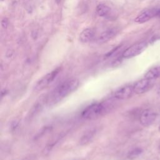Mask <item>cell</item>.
Returning a JSON list of instances; mask_svg holds the SVG:
<instances>
[{
  "mask_svg": "<svg viewBox=\"0 0 160 160\" xmlns=\"http://www.w3.org/2000/svg\"><path fill=\"white\" fill-rule=\"evenodd\" d=\"M156 113L151 109L143 110L139 116V122L144 126H149L154 123L156 119Z\"/></svg>",
  "mask_w": 160,
  "mask_h": 160,
  "instance_id": "cell-7",
  "label": "cell"
},
{
  "mask_svg": "<svg viewBox=\"0 0 160 160\" xmlns=\"http://www.w3.org/2000/svg\"><path fill=\"white\" fill-rule=\"evenodd\" d=\"M97 133V129L96 128H91L86 131L81 137L79 141V144L81 146H84L89 144L94 138Z\"/></svg>",
  "mask_w": 160,
  "mask_h": 160,
  "instance_id": "cell-10",
  "label": "cell"
},
{
  "mask_svg": "<svg viewBox=\"0 0 160 160\" xmlns=\"http://www.w3.org/2000/svg\"><path fill=\"white\" fill-rule=\"evenodd\" d=\"M159 77H160V66L152 68L144 75L145 78L152 81H155Z\"/></svg>",
  "mask_w": 160,
  "mask_h": 160,
  "instance_id": "cell-12",
  "label": "cell"
},
{
  "mask_svg": "<svg viewBox=\"0 0 160 160\" xmlns=\"http://www.w3.org/2000/svg\"><path fill=\"white\" fill-rule=\"evenodd\" d=\"M60 1H61V0H56V1H57V2H58V3H59V2H60Z\"/></svg>",
  "mask_w": 160,
  "mask_h": 160,
  "instance_id": "cell-17",
  "label": "cell"
},
{
  "mask_svg": "<svg viewBox=\"0 0 160 160\" xmlns=\"http://www.w3.org/2000/svg\"><path fill=\"white\" fill-rule=\"evenodd\" d=\"M60 71L59 68H57L51 72L46 74L42 77L34 85V90L35 91H41L48 86L57 77Z\"/></svg>",
  "mask_w": 160,
  "mask_h": 160,
  "instance_id": "cell-3",
  "label": "cell"
},
{
  "mask_svg": "<svg viewBox=\"0 0 160 160\" xmlns=\"http://www.w3.org/2000/svg\"><path fill=\"white\" fill-rule=\"evenodd\" d=\"M79 85V81L76 78L67 79L58 84L47 97L46 103L49 106H52L69 94L74 92Z\"/></svg>",
  "mask_w": 160,
  "mask_h": 160,
  "instance_id": "cell-1",
  "label": "cell"
},
{
  "mask_svg": "<svg viewBox=\"0 0 160 160\" xmlns=\"http://www.w3.org/2000/svg\"><path fill=\"white\" fill-rule=\"evenodd\" d=\"M111 106L108 102H94L87 106L82 112L81 116L88 120L95 119L107 112Z\"/></svg>",
  "mask_w": 160,
  "mask_h": 160,
  "instance_id": "cell-2",
  "label": "cell"
},
{
  "mask_svg": "<svg viewBox=\"0 0 160 160\" xmlns=\"http://www.w3.org/2000/svg\"><path fill=\"white\" fill-rule=\"evenodd\" d=\"M159 130H160V127H159Z\"/></svg>",
  "mask_w": 160,
  "mask_h": 160,
  "instance_id": "cell-19",
  "label": "cell"
},
{
  "mask_svg": "<svg viewBox=\"0 0 160 160\" xmlns=\"http://www.w3.org/2000/svg\"><path fill=\"white\" fill-rule=\"evenodd\" d=\"M143 152V150L141 148H134L129 151L127 157L128 159H133L139 156Z\"/></svg>",
  "mask_w": 160,
  "mask_h": 160,
  "instance_id": "cell-14",
  "label": "cell"
},
{
  "mask_svg": "<svg viewBox=\"0 0 160 160\" xmlns=\"http://www.w3.org/2000/svg\"><path fill=\"white\" fill-rule=\"evenodd\" d=\"M158 9H151L142 11L134 19V21L138 23H144L148 21L152 18L156 16Z\"/></svg>",
  "mask_w": 160,
  "mask_h": 160,
  "instance_id": "cell-8",
  "label": "cell"
},
{
  "mask_svg": "<svg viewBox=\"0 0 160 160\" xmlns=\"http://www.w3.org/2000/svg\"><path fill=\"white\" fill-rule=\"evenodd\" d=\"M117 32L118 30L115 28L106 29L101 34H100V35L98 38L97 42L99 44H103L104 42H106L111 40L112 38H113L116 35Z\"/></svg>",
  "mask_w": 160,
  "mask_h": 160,
  "instance_id": "cell-9",
  "label": "cell"
},
{
  "mask_svg": "<svg viewBox=\"0 0 160 160\" xmlns=\"http://www.w3.org/2000/svg\"><path fill=\"white\" fill-rule=\"evenodd\" d=\"M110 11H111L110 8L105 4H101L98 5L96 7V12L101 17L106 16L109 14Z\"/></svg>",
  "mask_w": 160,
  "mask_h": 160,
  "instance_id": "cell-13",
  "label": "cell"
},
{
  "mask_svg": "<svg viewBox=\"0 0 160 160\" xmlns=\"http://www.w3.org/2000/svg\"><path fill=\"white\" fill-rule=\"evenodd\" d=\"M154 81L145 78L137 81L133 86L134 93L141 94L146 92L153 86Z\"/></svg>",
  "mask_w": 160,
  "mask_h": 160,
  "instance_id": "cell-6",
  "label": "cell"
},
{
  "mask_svg": "<svg viewBox=\"0 0 160 160\" xmlns=\"http://www.w3.org/2000/svg\"><path fill=\"white\" fill-rule=\"evenodd\" d=\"M133 86L126 85L117 89L112 94V98L117 100H125L130 98L134 93Z\"/></svg>",
  "mask_w": 160,
  "mask_h": 160,
  "instance_id": "cell-5",
  "label": "cell"
},
{
  "mask_svg": "<svg viewBox=\"0 0 160 160\" xmlns=\"http://www.w3.org/2000/svg\"><path fill=\"white\" fill-rule=\"evenodd\" d=\"M148 43L146 41L137 42L126 49L122 53L124 58H131L141 54L147 47Z\"/></svg>",
  "mask_w": 160,
  "mask_h": 160,
  "instance_id": "cell-4",
  "label": "cell"
},
{
  "mask_svg": "<svg viewBox=\"0 0 160 160\" xmlns=\"http://www.w3.org/2000/svg\"><path fill=\"white\" fill-rule=\"evenodd\" d=\"M1 25L4 28H7L8 25V21L6 18H4L1 21Z\"/></svg>",
  "mask_w": 160,
  "mask_h": 160,
  "instance_id": "cell-15",
  "label": "cell"
},
{
  "mask_svg": "<svg viewBox=\"0 0 160 160\" xmlns=\"http://www.w3.org/2000/svg\"><path fill=\"white\" fill-rule=\"evenodd\" d=\"M156 16H158L160 18V9H158L156 13Z\"/></svg>",
  "mask_w": 160,
  "mask_h": 160,
  "instance_id": "cell-16",
  "label": "cell"
},
{
  "mask_svg": "<svg viewBox=\"0 0 160 160\" xmlns=\"http://www.w3.org/2000/svg\"><path fill=\"white\" fill-rule=\"evenodd\" d=\"M159 150H160V146H159Z\"/></svg>",
  "mask_w": 160,
  "mask_h": 160,
  "instance_id": "cell-18",
  "label": "cell"
},
{
  "mask_svg": "<svg viewBox=\"0 0 160 160\" xmlns=\"http://www.w3.org/2000/svg\"><path fill=\"white\" fill-rule=\"evenodd\" d=\"M94 31L90 28H87L81 32L79 35V40L82 42H88L91 41L94 38Z\"/></svg>",
  "mask_w": 160,
  "mask_h": 160,
  "instance_id": "cell-11",
  "label": "cell"
}]
</instances>
